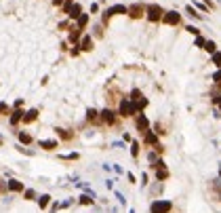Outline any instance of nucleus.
<instances>
[{
	"mask_svg": "<svg viewBox=\"0 0 221 213\" xmlns=\"http://www.w3.org/2000/svg\"><path fill=\"white\" fill-rule=\"evenodd\" d=\"M82 32H84V30H80L78 25H72V28H69L68 42H72L74 47H78V44H80V40H82Z\"/></svg>",
	"mask_w": 221,
	"mask_h": 213,
	"instance_id": "obj_8",
	"label": "nucleus"
},
{
	"mask_svg": "<svg viewBox=\"0 0 221 213\" xmlns=\"http://www.w3.org/2000/svg\"><path fill=\"white\" fill-rule=\"evenodd\" d=\"M69 55H72V57H78V55H80V49H72V51H69Z\"/></svg>",
	"mask_w": 221,
	"mask_h": 213,
	"instance_id": "obj_40",
	"label": "nucleus"
},
{
	"mask_svg": "<svg viewBox=\"0 0 221 213\" xmlns=\"http://www.w3.org/2000/svg\"><path fill=\"white\" fill-rule=\"evenodd\" d=\"M126 13H129V7H124V4H114V7H110V8L103 11V15H101V23L108 25L114 15H126Z\"/></svg>",
	"mask_w": 221,
	"mask_h": 213,
	"instance_id": "obj_2",
	"label": "nucleus"
},
{
	"mask_svg": "<svg viewBox=\"0 0 221 213\" xmlns=\"http://www.w3.org/2000/svg\"><path fill=\"white\" fill-rule=\"evenodd\" d=\"M80 203H82V205H91V203H93V199H91L89 194H84V196H80Z\"/></svg>",
	"mask_w": 221,
	"mask_h": 213,
	"instance_id": "obj_33",
	"label": "nucleus"
},
{
	"mask_svg": "<svg viewBox=\"0 0 221 213\" xmlns=\"http://www.w3.org/2000/svg\"><path fill=\"white\" fill-rule=\"evenodd\" d=\"M93 38H91V34H84L82 36V40H80V44H78V47H80V51H84V53H89V51H93Z\"/></svg>",
	"mask_w": 221,
	"mask_h": 213,
	"instance_id": "obj_12",
	"label": "nucleus"
},
{
	"mask_svg": "<svg viewBox=\"0 0 221 213\" xmlns=\"http://www.w3.org/2000/svg\"><path fill=\"white\" fill-rule=\"evenodd\" d=\"M213 80H215V82H221V68L213 74Z\"/></svg>",
	"mask_w": 221,
	"mask_h": 213,
	"instance_id": "obj_38",
	"label": "nucleus"
},
{
	"mask_svg": "<svg viewBox=\"0 0 221 213\" xmlns=\"http://www.w3.org/2000/svg\"><path fill=\"white\" fill-rule=\"evenodd\" d=\"M131 99L133 101H141V99H143V93L139 91V89H133V91H131Z\"/></svg>",
	"mask_w": 221,
	"mask_h": 213,
	"instance_id": "obj_25",
	"label": "nucleus"
},
{
	"mask_svg": "<svg viewBox=\"0 0 221 213\" xmlns=\"http://www.w3.org/2000/svg\"><path fill=\"white\" fill-rule=\"evenodd\" d=\"M76 25H78L80 30L86 28V25H89V13H82V15H80V17L76 19Z\"/></svg>",
	"mask_w": 221,
	"mask_h": 213,
	"instance_id": "obj_18",
	"label": "nucleus"
},
{
	"mask_svg": "<svg viewBox=\"0 0 221 213\" xmlns=\"http://www.w3.org/2000/svg\"><path fill=\"white\" fill-rule=\"evenodd\" d=\"M72 25H69V19H65V21H61L59 23V30H69Z\"/></svg>",
	"mask_w": 221,
	"mask_h": 213,
	"instance_id": "obj_35",
	"label": "nucleus"
},
{
	"mask_svg": "<svg viewBox=\"0 0 221 213\" xmlns=\"http://www.w3.org/2000/svg\"><path fill=\"white\" fill-rule=\"evenodd\" d=\"M185 30L190 32V34H194V36H200V30L196 28V25H185Z\"/></svg>",
	"mask_w": 221,
	"mask_h": 213,
	"instance_id": "obj_31",
	"label": "nucleus"
},
{
	"mask_svg": "<svg viewBox=\"0 0 221 213\" xmlns=\"http://www.w3.org/2000/svg\"><path fill=\"white\" fill-rule=\"evenodd\" d=\"M131 154H133L135 158L139 156V143H137V142H133V146H131Z\"/></svg>",
	"mask_w": 221,
	"mask_h": 213,
	"instance_id": "obj_32",
	"label": "nucleus"
},
{
	"mask_svg": "<svg viewBox=\"0 0 221 213\" xmlns=\"http://www.w3.org/2000/svg\"><path fill=\"white\" fill-rule=\"evenodd\" d=\"M2 143H4V137H2V135H0V146H2Z\"/></svg>",
	"mask_w": 221,
	"mask_h": 213,
	"instance_id": "obj_43",
	"label": "nucleus"
},
{
	"mask_svg": "<svg viewBox=\"0 0 221 213\" xmlns=\"http://www.w3.org/2000/svg\"><path fill=\"white\" fill-rule=\"evenodd\" d=\"M171 209H173V203L171 200H154L152 207H150L152 213H169Z\"/></svg>",
	"mask_w": 221,
	"mask_h": 213,
	"instance_id": "obj_5",
	"label": "nucleus"
},
{
	"mask_svg": "<svg viewBox=\"0 0 221 213\" xmlns=\"http://www.w3.org/2000/svg\"><path fill=\"white\" fill-rule=\"evenodd\" d=\"M204 42H207V40H204L202 36H196V47H200V49H204Z\"/></svg>",
	"mask_w": 221,
	"mask_h": 213,
	"instance_id": "obj_34",
	"label": "nucleus"
},
{
	"mask_svg": "<svg viewBox=\"0 0 221 213\" xmlns=\"http://www.w3.org/2000/svg\"><path fill=\"white\" fill-rule=\"evenodd\" d=\"M19 142L25 143V146H30V143L34 142V137H32L30 133H25V131H19Z\"/></svg>",
	"mask_w": 221,
	"mask_h": 213,
	"instance_id": "obj_21",
	"label": "nucleus"
},
{
	"mask_svg": "<svg viewBox=\"0 0 221 213\" xmlns=\"http://www.w3.org/2000/svg\"><path fill=\"white\" fill-rule=\"evenodd\" d=\"M162 15H164V8L160 7V4H150V7L145 8V17H147V21H150V23L162 21Z\"/></svg>",
	"mask_w": 221,
	"mask_h": 213,
	"instance_id": "obj_3",
	"label": "nucleus"
},
{
	"mask_svg": "<svg viewBox=\"0 0 221 213\" xmlns=\"http://www.w3.org/2000/svg\"><path fill=\"white\" fill-rule=\"evenodd\" d=\"M204 51L213 55L215 51H217V44H215V40H207V42H204Z\"/></svg>",
	"mask_w": 221,
	"mask_h": 213,
	"instance_id": "obj_24",
	"label": "nucleus"
},
{
	"mask_svg": "<svg viewBox=\"0 0 221 213\" xmlns=\"http://www.w3.org/2000/svg\"><path fill=\"white\" fill-rule=\"evenodd\" d=\"M61 158H63V160H76V158H78V154L74 152V154H68V156H61Z\"/></svg>",
	"mask_w": 221,
	"mask_h": 213,
	"instance_id": "obj_39",
	"label": "nucleus"
},
{
	"mask_svg": "<svg viewBox=\"0 0 221 213\" xmlns=\"http://www.w3.org/2000/svg\"><path fill=\"white\" fill-rule=\"evenodd\" d=\"M154 129H156V133H158V135H164V133H166L164 129H162V125H158V122L154 125Z\"/></svg>",
	"mask_w": 221,
	"mask_h": 213,
	"instance_id": "obj_37",
	"label": "nucleus"
},
{
	"mask_svg": "<svg viewBox=\"0 0 221 213\" xmlns=\"http://www.w3.org/2000/svg\"><path fill=\"white\" fill-rule=\"evenodd\" d=\"M72 4H74V0H65V2L61 4V11L68 15V13H69V8H72Z\"/></svg>",
	"mask_w": 221,
	"mask_h": 213,
	"instance_id": "obj_29",
	"label": "nucleus"
},
{
	"mask_svg": "<svg viewBox=\"0 0 221 213\" xmlns=\"http://www.w3.org/2000/svg\"><path fill=\"white\" fill-rule=\"evenodd\" d=\"M8 186V192H23L25 188H23V184L21 182H17V179H11V182H7Z\"/></svg>",
	"mask_w": 221,
	"mask_h": 213,
	"instance_id": "obj_17",
	"label": "nucleus"
},
{
	"mask_svg": "<svg viewBox=\"0 0 221 213\" xmlns=\"http://www.w3.org/2000/svg\"><path fill=\"white\" fill-rule=\"evenodd\" d=\"M95 38H103V23L95 25Z\"/></svg>",
	"mask_w": 221,
	"mask_h": 213,
	"instance_id": "obj_30",
	"label": "nucleus"
},
{
	"mask_svg": "<svg viewBox=\"0 0 221 213\" xmlns=\"http://www.w3.org/2000/svg\"><path fill=\"white\" fill-rule=\"evenodd\" d=\"M23 114H25V112H23L21 108H15L13 112H11V118H8V122H11L13 127H15V125H19V122H23Z\"/></svg>",
	"mask_w": 221,
	"mask_h": 213,
	"instance_id": "obj_11",
	"label": "nucleus"
},
{
	"mask_svg": "<svg viewBox=\"0 0 221 213\" xmlns=\"http://www.w3.org/2000/svg\"><path fill=\"white\" fill-rule=\"evenodd\" d=\"M17 150H19V152H23V154H28V156H32V154H34V152H32V150L23 148V146H17Z\"/></svg>",
	"mask_w": 221,
	"mask_h": 213,
	"instance_id": "obj_36",
	"label": "nucleus"
},
{
	"mask_svg": "<svg viewBox=\"0 0 221 213\" xmlns=\"http://www.w3.org/2000/svg\"><path fill=\"white\" fill-rule=\"evenodd\" d=\"M135 127H137L141 133H145V131L150 129V121H147L145 114H137V118H135Z\"/></svg>",
	"mask_w": 221,
	"mask_h": 213,
	"instance_id": "obj_9",
	"label": "nucleus"
},
{
	"mask_svg": "<svg viewBox=\"0 0 221 213\" xmlns=\"http://www.w3.org/2000/svg\"><path fill=\"white\" fill-rule=\"evenodd\" d=\"M145 8H147V7H143L141 2H135V4L129 7V13H126V15H129L131 19H141V17L145 15Z\"/></svg>",
	"mask_w": 221,
	"mask_h": 213,
	"instance_id": "obj_7",
	"label": "nucleus"
},
{
	"mask_svg": "<svg viewBox=\"0 0 221 213\" xmlns=\"http://www.w3.org/2000/svg\"><path fill=\"white\" fill-rule=\"evenodd\" d=\"M80 15H82V7H80L78 2H74L72 8H69V13H68V19H78Z\"/></svg>",
	"mask_w": 221,
	"mask_h": 213,
	"instance_id": "obj_15",
	"label": "nucleus"
},
{
	"mask_svg": "<svg viewBox=\"0 0 221 213\" xmlns=\"http://www.w3.org/2000/svg\"><path fill=\"white\" fill-rule=\"evenodd\" d=\"M23 199H25V200H36L38 196H36V192L30 188V190H23Z\"/></svg>",
	"mask_w": 221,
	"mask_h": 213,
	"instance_id": "obj_26",
	"label": "nucleus"
},
{
	"mask_svg": "<svg viewBox=\"0 0 221 213\" xmlns=\"http://www.w3.org/2000/svg\"><path fill=\"white\" fill-rule=\"evenodd\" d=\"M143 142L147 143V146H154V148H156V146H158V133L147 129V131L143 133Z\"/></svg>",
	"mask_w": 221,
	"mask_h": 213,
	"instance_id": "obj_10",
	"label": "nucleus"
},
{
	"mask_svg": "<svg viewBox=\"0 0 221 213\" xmlns=\"http://www.w3.org/2000/svg\"><path fill=\"white\" fill-rule=\"evenodd\" d=\"M38 146H40L42 150H48V152H51V150H57V148H59V142H57V139H40V142H38Z\"/></svg>",
	"mask_w": 221,
	"mask_h": 213,
	"instance_id": "obj_13",
	"label": "nucleus"
},
{
	"mask_svg": "<svg viewBox=\"0 0 221 213\" xmlns=\"http://www.w3.org/2000/svg\"><path fill=\"white\" fill-rule=\"evenodd\" d=\"M211 59H213V64L217 65V68H221V51H215Z\"/></svg>",
	"mask_w": 221,
	"mask_h": 213,
	"instance_id": "obj_27",
	"label": "nucleus"
},
{
	"mask_svg": "<svg viewBox=\"0 0 221 213\" xmlns=\"http://www.w3.org/2000/svg\"><path fill=\"white\" fill-rule=\"evenodd\" d=\"M99 118H101V125H108V127H114V125H118L116 112H114V110H110V108L101 110V112H99Z\"/></svg>",
	"mask_w": 221,
	"mask_h": 213,
	"instance_id": "obj_4",
	"label": "nucleus"
},
{
	"mask_svg": "<svg viewBox=\"0 0 221 213\" xmlns=\"http://www.w3.org/2000/svg\"><path fill=\"white\" fill-rule=\"evenodd\" d=\"M38 110L36 108H32V110H28V112L23 114V125H32V122H36V118H38Z\"/></svg>",
	"mask_w": 221,
	"mask_h": 213,
	"instance_id": "obj_14",
	"label": "nucleus"
},
{
	"mask_svg": "<svg viewBox=\"0 0 221 213\" xmlns=\"http://www.w3.org/2000/svg\"><path fill=\"white\" fill-rule=\"evenodd\" d=\"M166 177H169V171L164 169V165L156 167V179H160V182H162V179H166Z\"/></svg>",
	"mask_w": 221,
	"mask_h": 213,
	"instance_id": "obj_20",
	"label": "nucleus"
},
{
	"mask_svg": "<svg viewBox=\"0 0 221 213\" xmlns=\"http://www.w3.org/2000/svg\"><path fill=\"white\" fill-rule=\"evenodd\" d=\"M162 23H166V25H179L181 23V13H177V11H164Z\"/></svg>",
	"mask_w": 221,
	"mask_h": 213,
	"instance_id": "obj_6",
	"label": "nucleus"
},
{
	"mask_svg": "<svg viewBox=\"0 0 221 213\" xmlns=\"http://www.w3.org/2000/svg\"><path fill=\"white\" fill-rule=\"evenodd\" d=\"M99 11V4H91V13H97Z\"/></svg>",
	"mask_w": 221,
	"mask_h": 213,
	"instance_id": "obj_41",
	"label": "nucleus"
},
{
	"mask_svg": "<svg viewBox=\"0 0 221 213\" xmlns=\"http://www.w3.org/2000/svg\"><path fill=\"white\" fill-rule=\"evenodd\" d=\"M63 2H65V0H53V4H55V7H61Z\"/></svg>",
	"mask_w": 221,
	"mask_h": 213,
	"instance_id": "obj_42",
	"label": "nucleus"
},
{
	"mask_svg": "<svg viewBox=\"0 0 221 213\" xmlns=\"http://www.w3.org/2000/svg\"><path fill=\"white\" fill-rule=\"evenodd\" d=\"M48 203H51V196H48V194H42L40 199H38V205H40V209H47Z\"/></svg>",
	"mask_w": 221,
	"mask_h": 213,
	"instance_id": "obj_23",
	"label": "nucleus"
},
{
	"mask_svg": "<svg viewBox=\"0 0 221 213\" xmlns=\"http://www.w3.org/2000/svg\"><path fill=\"white\" fill-rule=\"evenodd\" d=\"M4 114H11V108L7 101H0V116H4Z\"/></svg>",
	"mask_w": 221,
	"mask_h": 213,
	"instance_id": "obj_28",
	"label": "nucleus"
},
{
	"mask_svg": "<svg viewBox=\"0 0 221 213\" xmlns=\"http://www.w3.org/2000/svg\"><path fill=\"white\" fill-rule=\"evenodd\" d=\"M118 114L120 116H124V118H129V116H137V106H135V101L131 99V97H124V99L118 101Z\"/></svg>",
	"mask_w": 221,
	"mask_h": 213,
	"instance_id": "obj_1",
	"label": "nucleus"
},
{
	"mask_svg": "<svg viewBox=\"0 0 221 213\" xmlns=\"http://www.w3.org/2000/svg\"><path fill=\"white\" fill-rule=\"evenodd\" d=\"M185 13L190 15V17H192V19H202V15L198 13V11H196V8H194L192 4H187V7H185Z\"/></svg>",
	"mask_w": 221,
	"mask_h": 213,
	"instance_id": "obj_22",
	"label": "nucleus"
},
{
	"mask_svg": "<svg viewBox=\"0 0 221 213\" xmlns=\"http://www.w3.org/2000/svg\"><path fill=\"white\" fill-rule=\"evenodd\" d=\"M219 175H221V169H219Z\"/></svg>",
	"mask_w": 221,
	"mask_h": 213,
	"instance_id": "obj_44",
	"label": "nucleus"
},
{
	"mask_svg": "<svg viewBox=\"0 0 221 213\" xmlns=\"http://www.w3.org/2000/svg\"><path fill=\"white\" fill-rule=\"evenodd\" d=\"M86 121H89V122H95V125H101L99 112H97V110H93V108H89V110H86Z\"/></svg>",
	"mask_w": 221,
	"mask_h": 213,
	"instance_id": "obj_16",
	"label": "nucleus"
},
{
	"mask_svg": "<svg viewBox=\"0 0 221 213\" xmlns=\"http://www.w3.org/2000/svg\"><path fill=\"white\" fill-rule=\"evenodd\" d=\"M55 131H57V135H59L61 139H65V142H69V139L74 137V133H72V131H68V129H55Z\"/></svg>",
	"mask_w": 221,
	"mask_h": 213,
	"instance_id": "obj_19",
	"label": "nucleus"
}]
</instances>
